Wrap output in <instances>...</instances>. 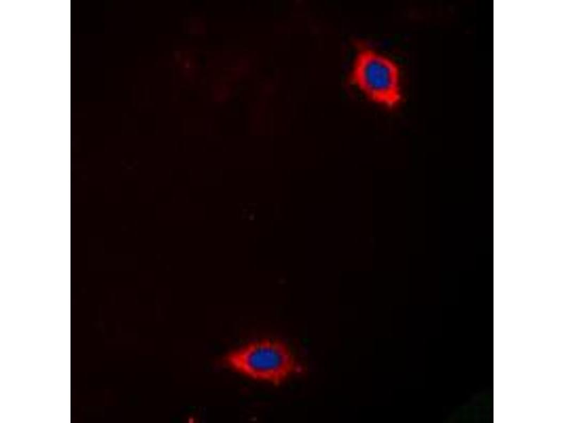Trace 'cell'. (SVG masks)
<instances>
[{
	"instance_id": "6da1fadb",
	"label": "cell",
	"mask_w": 564,
	"mask_h": 423,
	"mask_svg": "<svg viewBox=\"0 0 564 423\" xmlns=\"http://www.w3.org/2000/svg\"><path fill=\"white\" fill-rule=\"evenodd\" d=\"M222 362L246 377L276 386L304 371L289 346L280 339L252 341L229 352Z\"/></svg>"
},
{
	"instance_id": "7a4b0ae2",
	"label": "cell",
	"mask_w": 564,
	"mask_h": 423,
	"mask_svg": "<svg viewBox=\"0 0 564 423\" xmlns=\"http://www.w3.org/2000/svg\"><path fill=\"white\" fill-rule=\"evenodd\" d=\"M349 81L368 99L386 109L396 108L402 100L398 66L370 47L358 48Z\"/></svg>"
}]
</instances>
